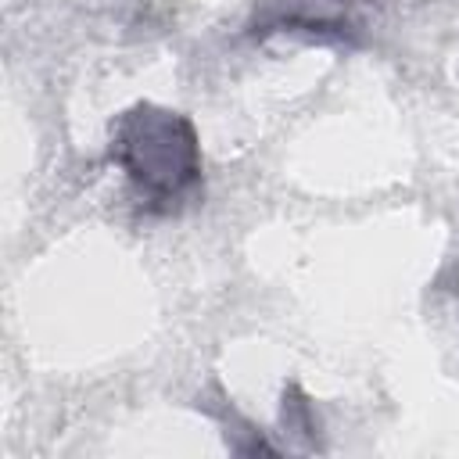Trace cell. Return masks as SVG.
<instances>
[{
	"instance_id": "1",
	"label": "cell",
	"mask_w": 459,
	"mask_h": 459,
	"mask_svg": "<svg viewBox=\"0 0 459 459\" xmlns=\"http://www.w3.org/2000/svg\"><path fill=\"white\" fill-rule=\"evenodd\" d=\"M111 158L140 197L176 204L201 183V147L190 118L158 104H136L115 122Z\"/></svg>"
},
{
	"instance_id": "2",
	"label": "cell",
	"mask_w": 459,
	"mask_h": 459,
	"mask_svg": "<svg viewBox=\"0 0 459 459\" xmlns=\"http://www.w3.org/2000/svg\"><path fill=\"white\" fill-rule=\"evenodd\" d=\"M369 0H255L247 29L255 36H301L319 43H351Z\"/></svg>"
}]
</instances>
